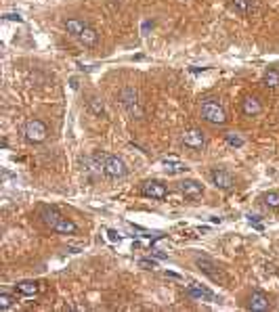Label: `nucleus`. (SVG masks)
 I'll list each match as a JSON object with an SVG mask.
<instances>
[{
	"instance_id": "obj_18",
	"label": "nucleus",
	"mask_w": 279,
	"mask_h": 312,
	"mask_svg": "<svg viewBox=\"0 0 279 312\" xmlns=\"http://www.w3.org/2000/svg\"><path fill=\"white\" fill-rule=\"evenodd\" d=\"M86 27V23L84 21H80V19H67L65 21V29H67V34H72V36H80L82 34V29Z\"/></svg>"
},
{
	"instance_id": "obj_5",
	"label": "nucleus",
	"mask_w": 279,
	"mask_h": 312,
	"mask_svg": "<svg viewBox=\"0 0 279 312\" xmlns=\"http://www.w3.org/2000/svg\"><path fill=\"white\" fill-rule=\"evenodd\" d=\"M183 145L189 147V149H204L206 136H204V132L199 128H189V130H185V134H183Z\"/></svg>"
},
{
	"instance_id": "obj_19",
	"label": "nucleus",
	"mask_w": 279,
	"mask_h": 312,
	"mask_svg": "<svg viewBox=\"0 0 279 312\" xmlns=\"http://www.w3.org/2000/svg\"><path fill=\"white\" fill-rule=\"evenodd\" d=\"M231 11H235L237 15H248L252 11L250 0H231Z\"/></svg>"
},
{
	"instance_id": "obj_3",
	"label": "nucleus",
	"mask_w": 279,
	"mask_h": 312,
	"mask_svg": "<svg viewBox=\"0 0 279 312\" xmlns=\"http://www.w3.org/2000/svg\"><path fill=\"white\" fill-rule=\"evenodd\" d=\"M23 134H25V138L29 140V143L38 145V143H44V140H46V136H48V128H46V124L42 122V119L32 117V119H27V122H25V126H23Z\"/></svg>"
},
{
	"instance_id": "obj_9",
	"label": "nucleus",
	"mask_w": 279,
	"mask_h": 312,
	"mask_svg": "<svg viewBox=\"0 0 279 312\" xmlns=\"http://www.w3.org/2000/svg\"><path fill=\"white\" fill-rule=\"evenodd\" d=\"M242 111L248 117H254V115H258L263 111V105H261V101H258L256 97H246L242 101Z\"/></svg>"
},
{
	"instance_id": "obj_10",
	"label": "nucleus",
	"mask_w": 279,
	"mask_h": 312,
	"mask_svg": "<svg viewBox=\"0 0 279 312\" xmlns=\"http://www.w3.org/2000/svg\"><path fill=\"white\" fill-rule=\"evenodd\" d=\"M187 294L191 296L193 300H206V302H216V296L212 294V291L204 289L202 285H197V283H191V285H189Z\"/></svg>"
},
{
	"instance_id": "obj_21",
	"label": "nucleus",
	"mask_w": 279,
	"mask_h": 312,
	"mask_svg": "<svg viewBox=\"0 0 279 312\" xmlns=\"http://www.w3.org/2000/svg\"><path fill=\"white\" fill-rule=\"evenodd\" d=\"M265 86L267 88H279V72L277 69H269L265 74Z\"/></svg>"
},
{
	"instance_id": "obj_22",
	"label": "nucleus",
	"mask_w": 279,
	"mask_h": 312,
	"mask_svg": "<svg viewBox=\"0 0 279 312\" xmlns=\"http://www.w3.org/2000/svg\"><path fill=\"white\" fill-rule=\"evenodd\" d=\"M263 201H265V206L277 209L279 208V193H277V191H269V193L263 195Z\"/></svg>"
},
{
	"instance_id": "obj_25",
	"label": "nucleus",
	"mask_w": 279,
	"mask_h": 312,
	"mask_svg": "<svg viewBox=\"0 0 279 312\" xmlns=\"http://www.w3.org/2000/svg\"><path fill=\"white\" fill-rule=\"evenodd\" d=\"M139 266L145 268V270H151V268H155V262L153 260H139Z\"/></svg>"
},
{
	"instance_id": "obj_28",
	"label": "nucleus",
	"mask_w": 279,
	"mask_h": 312,
	"mask_svg": "<svg viewBox=\"0 0 279 312\" xmlns=\"http://www.w3.org/2000/svg\"><path fill=\"white\" fill-rule=\"evenodd\" d=\"M153 256H155V258H159V260H166V258H168V256H166V254H162L159 249H153Z\"/></svg>"
},
{
	"instance_id": "obj_16",
	"label": "nucleus",
	"mask_w": 279,
	"mask_h": 312,
	"mask_svg": "<svg viewBox=\"0 0 279 312\" xmlns=\"http://www.w3.org/2000/svg\"><path fill=\"white\" fill-rule=\"evenodd\" d=\"M78 40L82 42L84 46H95L97 44V40H99V34H97V29H93L91 25H86L82 29V34L78 36Z\"/></svg>"
},
{
	"instance_id": "obj_17",
	"label": "nucleus",
	"mask_w": 279,
	"mask_h": 312,
	"mask_svg": "<svg viewBox=\"0 0 279 312\" xmlns=\"http://www.w3.org/2000/svg\"><path fill=\"white\" fill-rule=\"evenodd\" d=\"M164 166H166V172H168V174H178V172H185V170H187V166H185L183 162H178L176 157L164 159Z\"/></svg>"
},
{
	"instance_id": "obj_13",
	"label": "nucleus",
	"mask_w": 279,
	"mask_h": 312,
	"mask_svg": "<svg viewBox=\"0 0 279 312\" xmlns=\"http://www.w3.org/2000/svg\"><path fill=\"white\" fill-rule=\"evenodd\" d=\"M120 101H122V105L128 109V111L135 113V109H137V90L135 88H124L122 93H120Z\"/></svg>"
},
{
	"instance_id": "obj_12",
	"label": "nucleus",
	"mask_w": 279,
	"mask_h": 312,
	"mask_svg": "<svg viewBox=\"0 0 279 312\" xmlns=\"http://www.w3.org/2000/svg\"><path fill=\"white\" fill-rule=\"evenodd\" d=\"M61 218V214L57 212L55 208H51V206H44V208H40V220L48 226V228H53L55 224H57V220Z\"/></svg>"
},
{
	"instance_id": "obj_15",
	"label": "nucleus",
	"mask_w": 279,
	"mask_h": 312,
	"mask_svg": "<svg viewBox=\"0 0 279 312\" xmlns=\"http://www.w3.org/2000/svg\"><path fill=\"white\" fill-rule=\"evenodd\" d=\"M15 289L25 298H34L38 294V283L36 281H19V283H15Z\"/></svg>"
},
{
	"instance_id": "obj_6",
	"label": "nucleus",
	"mask_w": 279,
	"mask_h": 312,
	"mask_svg": "<svg viewBox=\"0 0 279 312\" xmlns=\"http://www.w3.org/2000/svg\"><path fill=\"white\" fill-rule=\"evenodd\" d=\"M178 191L187 197V199H199L204 195V187L197 180H181L178 183Z\"/></svg>"
},
{
	"instance_id": "obj_20",
	"label": "nucleus",
	"mask_w": 279,
	"mask_h": 312,
	"mask_svg": "<svg viewBox=\"0 0 279 312\" xmlns=\"http://www.w3.org/2000/svg\"><path fill=\"white\" fill-rule=\"evenodd\" d=\"M88 109H91L95 115H101V113L105 111L103 99H101V97H91V99H88Z\"/></svg>"
},
{
	"instance_id": "obj_11",
	"label": "nucleus",
	"mask_w": 279,
	"mask_h": 312,
	"mask_svg": "<svg viewBox=\"0 0 279 312\" xmlns=\"http://www.w3.org/2000/svg\"><path fill=\"white\" fill-rule=\"evenodd\" d=\"M248 308L256 310V312L269 310V298L263 294V291H254V294L250 296V302H248Z\"/></svg>"
},
{
	"instance_id": "obj_7",
	"label": "nucleus",
	"mask_w": 279,
	"mask_h": 312,
	"mask_svg": "<svg viewBox=\"0 0 279 312\" xmlns=\"http://www.w3.org/2000/svg\"><path fill=\"white\" fill-rule=\"evenodd\" d=\"M143 195L151 197V199H166L168 189L159 183V180H149V183L143 185Z\"/></svg>"
},
{
	"instance_id": "obj_24",
	"label": "nucleus",
	"mask_w": 279,
	"mask_h": 312,
	"mask_svg": "<svg viewBox=\"0 0 279 312\" xmlns=\"http://www.w3.org/2000/svg\"><path fill=\"white\" fill-rule=\"evenodd\" d=\"M225 138H227V143L231 145V147H244V138L239 136V134H233V132H229V134H227Z\"/></svg>"
},
{
	"instance_id": "obj_27",
	"label": "nucleus",
	"mask_w": 279,
	"mask_h": 312,
	"mask_svg": "<svg viewBox=\"0 0 279 312\" xmlns=\"http://www.w3.org/2000/svg\"><path fill=\"white\" fill-rule=\"evenodd\" d=\"M107 237H109V241H114V243H116V241H120V235L116 233V230H112V228L107 230Z\"/></svg>"
},
{
	"instance_id": "obj_1",
	"label": "nucleus",
	"mask_w": 279,
	"mask_h": 312,
	"mask_svg": "<svg viewBox=\"0 0 279 312\" xmlns=\"http://www.w3.org/2000/svg\"><path fill=\"white\" fill-rule=\"evenodd\" d=\"M93 162L97 164L95 168H99L101 172L107 176V178H124L126 176V164L122 162L120 157H114V155H105V153H97L93 157Z\"/></svg>"
},
{
	"instance_id": "obj_14",
	"label": "nucleus",
	"mask_w": 279,
	"mask_h": 312,
	"mask_svg": "<svg viewBox=\"0 0 279 312\" xmlns=\"http://www.w3.org/2000/svg\"><path fill=\"white\" fill-rule=\"evenodd\" d=\"M51 230H55V233H61V235H74L76 230H78V226H76V224H74L69 218L61 216V218L57 220V224H55Z\"/></svg>"
},
{
	"instance_id": "obj_23",
	"label": "nucleus",
	"mask_w": 279,
	"mask_h": 312,
	"mask_svg": "<svg viewBox=\"0 0 279 312\" xmlns=\"http://www.w3.org/2000/svg\"><path fill=\"white\" fill-rule=\"evenodd\" d=\"M13 304H15V298H13V296L0 294V308H2V310H8V308H13Z\"/></svg>"
},
{
	"instance_id": "obj_2",
	"label": "nucleus",
	"mask_w": 279,
	"mask_h": 312,
	"mask_svg": "<svg viewBox=\"0 0 279 312\" xmlns=\"http://www.w3.org/2000/svg\"><path fill=\"white\" fill-rule=\"evenodd\" d=\"M202 117L208 124H214V126H223L227 122L225 109L216 99H206L202 103Z\"/></svg>"
},
{
	"instance_id": "obj_8",
	"label": "nucleus",
	"mask_w": 279,
	"mask_h": 312,
	"mask_svg": "<svg viewBox=\"0 0 279 312\" xmlns=\"http://www.w3.org/2000/svg\"><path fill=\"white\" fill-rule=\"evenodd\" d=\"M195 264H197V268L202 270L204 275H208L212 281H221V279H223V277H221V273H218L216 264L212 262V260H208V258H197V260H195Z\"/></svg>"
},
{
	"instance_id": "obj_4",
	"label": "nucleus",
	"mask_w": 279,
	"mask_h": 312,
	"mask_svg": "<svg viewBox=\"0 0 279 312\" xmlns=\"http://www.w3.org/2000/svg\"><path fill=\"white\" fill-rule=\"evenodd\" d=\"M210 180L216 189H223V191H231L235 187V178L227 172V170H212L210 172Z\"/></svg>"
},
{
	"instance_id": "obj_29",
	"label": "nucleus",
	"mask_w": 279,
	"mask_h": 312,
	"mask_svg": "<svg viewBox=\"0 0 279 312\" xmlns=\"http://www.w3.org/2000/svg\"><path fill=\"white\" fill-rule=\"evenodd\" d=\"M151 25H153L151 21H145V23H143V32H147V29H149V27H151Z\"/></svg>"
},
{
	"instance_id": "obj_30",
	"label": "nucleus",
	"mask_w": 279,
	"mask_h": 312,
	"mask_svg": "<svg viewBox=\"0 0 279 312\" xmlns=\"http://www.w3.org/2000/svg\"><path fill=\"white\" fill-rule=\"evenodd\" d=\"M112 2H114V4H120V2H122V0H112Z\"/></svg>"
},
{
	"instance_id": "obj_26",
	"label": "nucleus",
	"mask_w": 279,
	"mask_h": 312,
	"mask_svg": "<svg viewBox=\"0 0 279 312\" xmlns=\"http://www.w3.org/2000/svg\"><path fill=\"white\" fill-rule=\"evenodd\" d=\"M4 19H8V21H19V23L23 21V17L19 15V13H6V15H4Z\"/></svg>"
}]
</instances>
